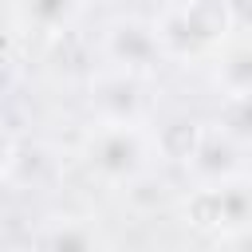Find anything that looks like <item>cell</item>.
Wrapping results in <instances>:
<instances>
[{
  "instance_id": "cell-1",
  "label": "cell",
  "mask_w": 252,
  "mask_h": 252,
  "mask_svg": "<svg viewBox=\"0 0 252 252\" xmlns=\"http://www.w3.org/2000/svg\"><path fill=\"white\" fill-rule=\"evenodd\" d=\"M228 28H232V12L224 0H189L185 8L169 12L154 28V35H158V47L185 55V51H197V47L220 39Z\"/></svg>"
},
{
  "instance_id": "cell-2",
  "label": "cell",
  "mask_w": 252,
  "mask_h": 252,
  "mask_svg": "<svg viewBox=\"0 0 252 252\" xmlns=\"http://www.w3.org/2000/svg\"><path fill=\"white\" fill-rule=\"evenodd\" d=\"M142 158H146V146L130 122H110L91 142V161L106 177H134L142 169Z\"/></svg>"
},
{
  "instance_id": "cell-3",
  "label": "cell",
  "mask_w": 252,
  "mask_h": 252,
  "mask_svg": "<svg viewBox=\"0 0 252 252\" xmlns=\"http://www.w3.org/2000/svg\"><path fill=\"white\" fill-rule=\"evenodd\" d=\"M185 217L197 228H224V224H244L248 220V193L240 185L228 189H197L185 201Z\"/></svg>"
},
{
  "instance_id": "cell-4",
  "label": "cell",
  "mask_w": 252,
  "mask_h": 252,
  "mask_svg": "<svg viewBox=\"0 0 252 252\" xmlns=\"http://www.w3.org/2000/svg\"><path fill=\"white\" fill-rule=\"evenodd\" d=\"M189 165L209 181H224L240 165V138H232L228 130H201V138L189 154Z\"/></svg>"
},
{
  "instance_id": "cell-5",
  "label": "cell",
  "mask_w": 252,
  "mask_h": 252,
  "mask_svg": "<svg viewBox=\"0 0 252 252\" xmlns=\"http://www.w3.org/2000/svg\"><path fill=\"white\" fill-rule=\"evenodd\" d=\"M106 51H110L114 63L134 67V71L150 67V63L161 55L154 28H146V24H138V20H122V24H114L110 35H106Z\"/></svg>"
},
{
  "instance_id": "cell-6",
  "label": "cell",
  "mask_w": 252,
  "mask_h": 252,
  "mask_svg": "<svg viewBox=\"0 0 252 252\" xmlns=\"http://www.w3.org/2000/svg\"><path fill=\"white\" fill-rule=\"evenodd\" d=\"M94 106L110 122H130L138 114V83L130 75H106L94 83Z\"/></svg>"
},
{
  "instance_id": "cell-7",
  "label": "cell",
  "mask_w": 252,
  "mask_h": 252,
  "mask_svg": "<svg viewBox=\"0 0 252 252\" xmlns=\"http://www.w3.org/2000/svg\"><path fill=\"white\" fill-rule=\"evenodd\" d=\"M197 138H201V122H193V118H173V122L161 126V134H158V150H161L169 161H189Z\"/></svg>"
},
{
  "instance_id": "cell-8",
  "label": "cell",
  "mask_w": 252,
  "mask_h": 252,
  "mask_svg": "<svg viewBox=\"0 0 252 252\" xmlns=\"http://www.w3.org/2000/svg\"><path fill=\"white\" fill-rule=\"evenodd\" d=\"M79 12V0H24V16L35 28H63L71 16Z\"/></svg>"
},
{
  "instance_id": "cell-9",
  "label": "cell",
  "mask_w": 252,
  "mask_h": 252,
  "mask_svg": "<svg viewBox=\"0 0 252 252\" xmlns=\"http://www.w3.org/2000/svg\"><path fill=\"white\" fill-rule=\"evenodd\" d=\"M220 79H224V87H228L236 98H244V91H248V51H236V55L220 67Z\"/></svg>"
},
{
  "instance_id": "cell-10",
  "label": "cell",
  "mask_w": 252,
  "mask_h": 252,
  "mask_svg": "<svg viewBox=\"0 0 252 252\" xmlns=\"http://www.w3.org/2000/svg\"><path fill=\"white\" fill-rule=\"evenodd\" d=\"M43 244H51V248H91V244H94V236H91V232L63 228V232H51V236H43Z\"/></svg>"
},
{
  "instance_id": "cell-11",
  "label": "cell",
  "mask_w": 252,
  "mask_h": 252,
  "mask_svg": "<svg viewBox=\"0 0 252 252\" xmlns=\"http://www.w3.org/2000/svg\"><path fill=\"white\" fill-rule=\"evenodd\" d=\"M12 161H16V142H12L8 130H0V177L12 169Z\"/></svg>"
}]
</instances>
